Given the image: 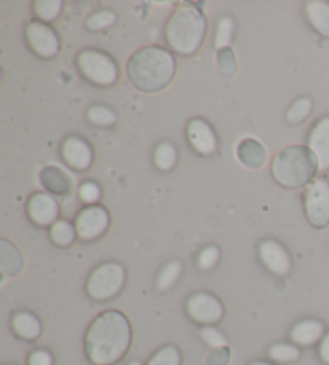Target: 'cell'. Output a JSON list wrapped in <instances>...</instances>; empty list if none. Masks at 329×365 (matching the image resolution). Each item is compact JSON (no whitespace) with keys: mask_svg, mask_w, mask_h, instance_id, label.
<instances>
[{"mask_svg":"<svg viewBox=\"0 0 329 365\" xmlns=\"http://www.w3.org/2000/svg\"><path fill=\"white\" fill-rule=\"evenodd\" d=\"M28 216L39 227H52L58 221L60 206L52 195L37 192L28 201Z\"/></svg>","mask_w":329,"mask_h":365,"instance_id":"13","label":"cell"},{"mask_svg":"<svg viewBox=\"0 0 329 365\" xmlns=\"http://www.w3.org/2000/svg\"><path fill=\"white\" fill-rule=\"evenodd\" d=\"M127 365H143L140 361H137V359H135V361H130Z\"/></svg>","mask_w":329,"mask_h":365,"instance_id":"40","label":"cell"},{"mask_svg":"<svg viewBox=\"0 0 329 365\" xmlns=\"http://www.w3.org/2000/svg\"><path fill=\"white\" fill-rule=\"evenodd\" d=\"M187 314L193 322L202 327H211L224 319L225 307L215 294L196 292L187 301Z\"/></svg>","mask_w":329,"mask_h":365,"instance_id":"8","label":"cell"},{"mask_svg":"<svg viewBox=\"0 0 329 365\" xmlns=\"http://www.w3.org/2000/svg\"><path fill=\"white\" fill-rule=\"evenodd\" d=\"M308 148L318 160L320 171H329V116H323L315 123L308 134Z\"/></svg>","mask_w":329,"mask_h":365,"instance_id":"15","label":"cell"},{"mask_svg":"<svg viewBox=\"0 0 329 365\" xmlns=\"http://www.w3.org/2000/svg\"><path fill=\"white\" fill-rule=\"evenodd\" d=\"M233 33H235V21L229 16H224L217 24V31H215L214 42L217 50L230 47V42L233 41Z\"/></svg>","mask_w":329,"mask_h":365,"instance_id":"31","label":"cell"},{"mask_svg":"<svg viewBox=\"0 0 329 365\" xmlns=\"http://www.w3.org/2000/svg\"><path fill=\"white\" fill-rule=\"evenodd\" d=\"M318 356H320L323 364L329 365V331L326 333L325 338H323L321 341H320V346H318Z\"/></svg>","mask_w":329,"mask_h":365,"instance_id":"38","label":"cell"},{"mask_svg":"<svg viewBox=\"0 0 329 365\" xmlns=\"http://www.w3.org/2000/svg\"><path fill=\"white\" fill-rule=\"evenodd\" d=\"M199 335L202 338V341L206 344L211 346L212 349H219V348H226L229 346V339L220 331L217 327H201Z\"/></svg>","mask_w":329,"mask_h":365,"instance_id":"32","label":"cell"},{"mask_svg":"<svg viewBox=\"0 0 329 365\" xmlns=\"http://www.w3.org/2000/svg\"><path fill=\"white\" fill-rule=\"evenodd\" d=\"M313 110V102L310 97H301L291 105V108L286 113V121L293 125H299L306 121Z\"/></svg>","mask_w":329,"mask_h":365,"instance_id":"28","label":"cell"},{"mask_svg":"<svg viewBox=\"0 0 329 365\" xmlns=\"http://www.w3.org/2000/svg\"><path fill=\"white\" fill-rule=\"evenodd\" d=\"M41 182L48 192L55 195H68L71 190V182H69L68 175L55 166H47L43 169L41 173Z\"/></svg>","mask_w":329,"mask_h":365,"instance_id":"21","label":"cell"},{"mask_svg":"<svg viewBox=\"0 0 329 365\" xmlns=\"http://www.w3.org/2000/svg\"><path fill=\"white\" fill-rule=\"evenodd\" d=\"M26 41L33 52L41 58L50 60L58 55L61 48L56 31L47 23L31 21L26 26Z\"/></svg>","mask_w":329,"mask_h":365,"instance_id":"10","label":"cell"},{"mask_svg":"<svg viewBox=\"0 0 329 365\" xmlns=\"http://www.w3.org/2000/svg\"><path fill=\"white\" fill-rule=\"evenodd\" d=\"M111 224L110 211L101 205H92L82 210L75 217V230L78 237L84 242H93L106 234Z\"/></svg>","mask_w":329,"mask_h":365,"instance_id":"9","label":"cell"},{"mask_svg":"<svg viewBox=\"0 0 329 365\" xmlns=\"http://www.w3.org/2000/svg\"><path fill=\"white\" fill-rule=\"evenodd\" d=\"M326 335V327L316 319H303L289 331L291 341L297 346H313Z\"/></svg>","mask_w":329,"mask_h":365,"instance_id":"16","label":"cell"},{"mask_svg":"<svg viewBox=\"0 0 329 365\" xmlns=\"http://www.w3.org/2000/svg\"><path fill=\"white\" fill-rule=\"evenodd\" d=\"M78 68L88 83L100 87H110L119 79L118 63L97 48L82 50L78 55Z\"/></svg>","mask_w":329,"mask_h":365,"instance_id":"6","label":"cell"},{"mask_svg":"<svg viewBox=\"0 0 329 365\" xmlns=\"http://www.w3.org/2000/svg\"><path fill=\"white\" fill-rule=\"evenodd\" d=\"M145 365H182V352L174 344L162 346Z\"/></svg>","mask_w":329,"mask_h":365,"instance_id":"29","label":"cell"},{"mask_svg":"<svg viewBox=\"0 0 329 365\" xmlns=\"http://www.w3.org/2000/svg\"><path fill=\"white\" fill-rule=\"evenodd\" d=\"M268 357L275 364H291L299 361L301 349L294 343H275L268 348Z\"/></svg>","mask_w":329,"mask_h":365,"instance_id":"24","label":"cell"},{"mask_svg":"<svg viewBox=\"0 0 329 365\" xmlns=\"http://www.w3.org/2000/svg\"><path fill=\"white\" fill-rule=\"evenodd\" d=\"M249 365H275V364L267 362V361H254V362H251Z\"/></svg>","mask_w":329,"mask_h":365,"instance_id":"39","label":"cell"},{"mask_svg":"<svg viewBox=\"0 0 329 365\" xmlns=\"http://www.w3.org/2000/svg\"><path fill=\"white\" fill-rule=\"evenodd\" d=\"M61 158L75 171H87L93 163V148L85 138L71 135L61 143Z\"/></svg>","mask_w":329,"mask_h":365,"instance_id":"14","label":"cell"},{"mask_svg":"<svg viewBox=\"0 0 329 365\" xmlns=\"http://www.w3.org/2000/svg\"><path fill=\"white\" fill-rule=\"evenodd\" d=\"M75 237H78V230L75 225H73L66 219H58L52 227H50V238L55 245H58L61 248L71 247L74 243Z\"/></svg>","mask_w":329,"mask_h":365,"instance_id":"22","label":"cell"},{"mask_svg":"<svg viewBox=\"0 0 329 365\" xmlns=\"http://www.w3.org/2000/svg\"><path fill=\"white\" fill-rule=\"evenodd\" d=\"M24 267V259L20 251L7 240L0 242V270L4 275H16Z\"/></svg>","mask_w":329,"mask_h":365,"instance_id":"20","label":"cell"},{"mask_svg":"<svg viewBox=\"0 0 329 365\" xmlns=\"http://www.w3.org/2000/svg\"><path fill=\"white\" fill-rule=\"evenodd\" d=\"M127 272L121 262L108 261L95 267L88 275L85 292L93 301H110L122 292Z\"/></svg>","mask_w":329,"mask_h":365,"instance_id":"5","label":"cell"},{"mask_svg":"<svg viewBox=\"0 0 329 365\" xmlns=\"http://www.w3.org/2000/svg\"><path fill=\"white\" fill-rule=\"evenodd\" d=\"M236 158L246 168L258 169L267 161V150L256 138H243L236 147Z\"/></svg>","mask_w":329,"mask_h":365,"instance_id":"17","label":"cell"},{"mask_svg":"<svg viewBox=\"0 0 329 365\" xmlns=\"http://www.w3.org/2000/svg\"><path fill=\"white\" fill-rule=\"evenodd\" d=\"M303 211L308 222L316 229L329 225V180L316 178L306 187L302 195Z\"/></svg>","mask_w":329,"mask_h":365,"instance_id":"7","label":"cell"},{"mask_svg":"<svg viewBox=\"0 0 329 365\" xmlns=\"http://www.w3.org/2000/svg\"><path fill=\"white\" fill-rule=\"evenodd\" d=\"M183 272V266L180 261H170L166 266L162 267V270L157 275L156 280V287L160 292H167V289L172 288L179 279L182 277Z\"/></svg>","mask_w":329,"mask_h":365,"instance_id":"25","label":"cell"},{"mask_svg":"<svg viewBox=\"0 0 329 365\" xmlns=\"http://www.w3.org/2000/svg\"><path fill=\"white\" fill-rule=\"evenodd\" d=\"M220 259V250L215 247V245H209L204 250H201L198 255V267L201 270H211Z\"/></svg>","mask_w":329,"mask_h":365,"instance_id":"34","label":"cell"},{"mask_svg":"<svg viewBox=\"0 0 329 365\" xmlns=\"http://www.w3.org/2000/svg\"><path fill=\"white\" fill-rule=\"evenodd\" d=\"M116 20H118L116 11H113L110 9H103V10L95 11L93 15L87 18L85 28L90 31H103L106 28L113 26V24L116 23Z\"/></svg>","mask_w":329,"mask_h":365,"instance_id":"30","label":"cell"},{"mask_svg":"<svg viewBox=\"0 0 329 365\" xmlns=\"http://www.w3.org/2000/svg\"><path fill=\"white\" fill-rule=\"evenodd\" d=\"M11 329L16 336L28 341H34L42 335V322L39 317L28 311H20L11 317Z\"/></svg>","mask_w":329,"mask_h":365,"instance_id":"18","label":"cell"},{"mask_svg":"<svg viewBox=\"0 0 329 365\" xmlns=\"http://www.w3.org/2000/svg\"><path fill=\"white\" fill-rule=\"evenodd\" d=\"M79 197L82 201H84V203L92 206L93 203H97V201L101 198V188L97 182L87 180L79 188Z\"/></svg>","mask_w":329,"mask_h":365,"instance_id":"35","label":"cell"},{"mask_svg":"<svg viewBox=\"0 0 329 365\" xmlns=\"http://www.w3.org/2000/svg\"><path fill=\"white\" fill-rule=\"evenodd\" d=\"M187 138L192 148L201 156L212 155L219 148L217 134H215L212 125L202 118L189 119L187 124Z\"/></svg>","mask_w":329,"mask_h":365,"instance_id":"12","label":"cell"},{"mask_svg":"<svg viewBox=\"0 0 329 365\" xmlns=\"http://www.w3.org/2000/svg\"><path fill=\"white\" fill-rule=\"evenodd\" d=\"M318 173V160L303 145H291L280 150L271 161V174L278 184L286 188L307 187Z\"/></svg>","mask_w":329,"mask_h":365,"instance_id":"4","label":"cell"},{"mask_svg":"<svg viewBox=\"0 0 329 365\" xmlns=\"http://www.w3.org/2000/svg\"><path fill=\"white\" fill-rule=\"evenodd\" d=\"M306 16L316 33L329 39V2L312 0L306 4Z\"/></svg>","mask_w":329,"mask_h":365,"instance_id":"19","label":"cell"},{"mask_svg":"<svg viewBox=\"0 0 329 365\" xmlns=\"http://www.w3.org/2000/svg\"><path fill=\"white\" fill-rule=\"evenodd\" d=\"M230 362V349L229 346L226 348H219L211 352V356L207 359L209 365H226Z\"/></svg>","mask_w":329,"mask_h":365,"instance_id":"37","label":"cell"},{"mask_svg":"<svg viewBox=\"0 0 329 365\" xmlns=\"http://www.w3.org/2000/svg\"><path fill=\"white\" fill-rule=\"evenodd\" d=\"M175 56L160 46L137 50L125 66L132 86L147 93L161 92L170 86L175 78Z\"/></svg>","mask_w":329,"mask_h":365,"instance_id":"2","label":"cell"},{"mask_svg":"<svg viewBox=\"0 0 329 365\" xmlns=\"http://www.w3.org/2000/svg\"><path fill=\"white\" fill-rule=\"evenodd\" d=\"M132 344V325L121 311H105L87 329L84 348L93 365H116Z\"/></svg>","mask_w":329,"mask_h":365,"instance_id":"1","label":"cell"},{"mask_svg":"<svg viewBox=\"0 0 329 365\" xmlns=\"http://www.w3.org/2000/svg\"><path fill=\"white\" fill-rule=\"evenodd\" d=\"M87 119L93 125H98V128H111L118 123V115L110 106L93 105L87 110Z\"/></svg>","mask_w":329,"mask_h":365,"instance_id":"27","label":"cell"},{"mask_svg":"<svg viewBox=\"0 0 329 365\" xmlns=\"http://www.w3.org/2000/svg\"><path fill=\"white\" fill-rule=\"evenodd\" d=\"M177 160H179V153H177V148L174 147V143L161 142L155 148L153 161H155V166L160 169V171L167 173L170 169H174L177 165Z\"/></svg>","mask_w":329,"mask_h":365,"instance_id":"23","label":"cell"},{"mask_svg":"<svg viewBox=\"0 0 329 365\" xmlns=\"http://www.w3.org/2000/svg\"><path fill=\"white\" fill-rule=\"evenodd\" d=\"M207 34V16L194 4H180L166 24L167 46L179 55H193Z\"/></svg>","mask_w":329,"mask_h":365,"instance_id":"3","label":"cell"},{"mask_svg":"<svg viewBox=\"0 0 329 365\" xmlns=\"http://www.w3.org/2000/svg\"><path fill=\"white\" fill-rule=\"evenodd\" d=\"M63 5L65 4H63L61 0H37V2H34L33 5L37 21H42L47 24L55 21L61 14Z\"/></svg>","mask_w":329,"mask_h":365,"instance_id":"26","label":"cell"},{"mask_svg":"<svg viewBox=\"0 0 329 365\" xmlns=\"http://www.w3.org/2000/svg\"><path fill=\"white\" fill-rule=\"evenodd\" d=\"M55 359L52 356V352L47 349H37L31 352V356L28 357V365H53Z\"/></svg>","mask_w":329,"mask_h":365,"instance_id":"36","label":"cell"},{"mask_svg":"<svg viewBox=\"0 0 329 365\" xmlns=\"http://www.w3.org/2000/svg\"><path fill=\"white\" fill-rule=\"evenodd\" d=\"M257 253L265 269L276 277H288L293 270V257H291L288 248L273 238L261 242Z\"/></svg>","mask_w":329,"mask_h":365,"instance_id":"11","label":"cell"},{"mask_svg":"<svg viewBox=\"0 0 329 365\" xmlns=\"http://www.w3.org/2000/svg\"><path fill=\"white\" fill-rule=\"evenodd\" d=\"M217 65L225 76H233L236 73V58L231 47L217 50Z\"/></svg>","mask_w":329,"mask_h":365,"instance_id":"33","label":"cell"}]
</instances>
